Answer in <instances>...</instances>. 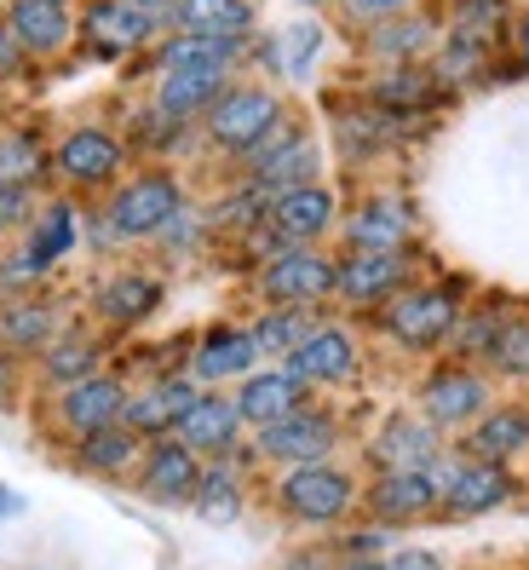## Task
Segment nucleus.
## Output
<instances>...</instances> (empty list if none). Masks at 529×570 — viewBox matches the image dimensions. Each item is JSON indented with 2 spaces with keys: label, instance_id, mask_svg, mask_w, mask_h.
Here are the masks:
<instances>
[{
  "label": "nucleus",
  "instance_id": "obj_26",
  "mask_svg": "<svg viewBox=\"0 0 529 570\" xmlns=\"http://www.w3.org/2000/svg\"><path fill=\"white\" fill-rule=\"evenodd\" d=\"M529 444V415L523 410H495L472 439H467V450L478 455V461H501V455H512V450H523Z\"/></svg>",
  "mask_w": 529,
  "mask_h": 570
},
{
  "label": "nucleus",
  "instance_id": "obj_42",
  "mask_svg": "<svg viewBox=\"0 0 529 570\" xmlns=\"http://www.w3.org/2000/svg\"><path fill=\"white\" fill-rule=\"evenodd\" d=\"M386 570H443V559L438 553H397Z\"/></svg>",
  "mask_w": 529,
  "mask_h": 570
},
{
  "label": "nucleus",
  "instance_id": "obj_38",
  "mask_svg": "<svg viewBox=\"0 0 529 570\" xmlns=\"http://www.w3.org/2000/svg\"><path fill=\"white\" fill-rule=\"evenodd\" d=\"M426 36H432L426 23H397V29H386V36H380L375 47H380V52H415Z\"/></svg>",
  "mask_w": 529,
  "mask_h": 570
},
{
  "label": "nucleus",
  "instance_id": "obj_21",
  "mask_svg": "<svg viewBox=\"0 0 529 570\" xmlns=\"http://www.w3.org/2000/svg\"><path fill=\"white\" fill-rule=\"evenodd\" d=\"M237 410H242L253 426H271V421H282V415L300 410V381H293L288 368H277V375H253V381L242 386V397H237Z\"/></svg>",
  "mask_w": 529,
  "mask_h": 570
},
{
  "label": "nucleus",
  "instance_id": "obj_32",
  "mask_svg": "<svg viewBox=\"0 0 529 570\" xmlns=\"http://www.w3.org/2000/svg\"><path fill=\"white\" fill-rule=\"evenodd\" d=\"M306 334H311V328H306L300 306H277L271 317L253 328V346H259V352H293V346L306 341Z\"/></svg>",
  "mask_w": 529,
  "mask_h": 570
},
{
  "label": "nucleus",
  "instance_id": "obj_48",
  "mask_svg": "<svg viewBox=\"0 0 529 570\" xmlns=\"http://www.w3.org/2000/svg\"><path fill=\"white\" fill-rule=\"evenodd\" d=\"M306 7H317V0H306Z\"/></svg>",
  "mask_w": 529,
  "mask_h": 570
},
{
  "label": "nucleus",
  "instance_id": "obj_23",
  "mask_svg": "<svg viewBox=\"0 0 529 570\" xmlns=\"http://www.w3.org/2000/svg\"><path fill=\"white\" fill-rule=\"evenodd\" d=\"M375 455L386 461V473H409V466H432L438 455V432L432 426H415V421H391L380 432Z\"/></svg>",
  "mask_w": 529,
  "mask_h": 570
},
{
  "label": "nucleus",
  "instance_id": "obj_31",
  "mask_svg": "<svg viewBox=\"0 0 529 570\" xmlns=\"http://www.w3.org/2000/svg\"><path fill=\"white\" fill-rule=\"evenodd\" d=\"M237 479H230V466H213V473H202V484H196V513H202L208 524H230L237 519Z\"/></svg>",
  "mask_w": 529,
  "mask_h": 570
},
{
  "label": "nucleus",
  "instance_id": "obj_47",
  "mask_svg": "<svg viewBox=\"0 0 529 570\" xmlns=\"http://www.w3.org/2000/svg\"><path fill=\"white\" fill-rule=\"evenodd\" d=\"M523 41H529V23H523Z\"/></svg>",
  "mask_w": 529,
  "mask_h": 570
},
{
  "label": "nucleus",
  "instance_id": "obj_3",
  "mask_svg": "<svg viewBox=\"0 0 529 570\" xmlns=\"http://www.w3.org/2000/svg\"><path fill=\"white\" fill-rule=\"evenodd\" d=\"M271 127H277V98L259 92V87L219 92V105L208 110V132L219 145H230V150H253Z\"/></svg>",
  "mask_w": 529,
  "mask_h": 570
},
{
  "label": "nucleus",
  "instance_id": "obj_33",
  "mask_svg": "<svg viewBox=\"0 0 529 570\" xmlns=\"http://www.w3.org/2000/svg\"><path fill=\"white\" fill-rule=\"evenodd\" d=\"M52 328H58V317H52L47 306H23V312H7V317H0V334H7L12 346H47Z\"/></svg>",
  "mask_w": 529,
  "mask_h": 570
},
{
  "label": "nucleus",
  "instance_id": "obj_28",
  "mask_svg": "<svg viewBox=\"0 0 529 570\" xmlns=\"http://www.w3.org/2000/svg\"><path fill=\"white\" fill-rule=\"evenodd\" d=\"M230 58H237V41H219V36H179L161 47L168 70H224Z\"/></svg>",
  "mask_w": 529,
  "mask_h": 570
},
{
  "label": "nucleus",
  "instance_id": "obj_4",
  "mask_svg": "<svg viewBox=\"0 0 529 570\" xmlns=\"http://www.w3.org/2000/svg\"><path fill=\"white\" fill-rule=\"evenodd\" d=\"M386 328L397 334L403 346H438L443 334L455 328V299L443 288H415L403 299H391Z\"/></svg>",
  "mask_w": 529,
  "mask_h": 570
},
{
  "label": "nucleus",
  "instance_id": "obj_20",
  "mask_svg": "<svg viewBox=\"0 0 529 570\" xmlns=\"http://www.w3.org/2000/svg\"><path fill=\"white\" fill-rule=\"evenodd\" d=\"M190 404H196V392L184 381H168V386H150L144 397H132L121 410V421H127V432H168V426L184 421Z\"/></svg>",
  "mask_w": 529,
  "mask_h": 570
},
{
  "label": "nucleus",
  "instance_id": "obj_7",
  "mask_svg": "<svg viewBox=\"0 0 529 570\" xmlns=\"http://www.w3.org/2000/svg\"><path fill=\"white\" fill-rule=\"evenodd\" d=\"M443 508V479L432 473V466H409V473H386L380 490H375V513L386 524H403V519H420Z\"/></svg>",
  "mask_w": 529,
  "mask_h": 570
},
{
  "label": "nucleus",
  "instance_id": "obj_29",
  "mask_svg": "<svg viewBox=\"0 0 529 570\" xmlns=\"http://www.w3.org/2000/svg\"><path fill=\"white\" fill-rule=\"evenodd\" d=\"M322 52V29L317 23H293V29H282V36L271 41V63L282 76H293V81H306L311 76V58Z\"/></svg>",
  "mask_w": 529,
  "mask_h": 570
},
{
  "label": "nucleus",
  "instance_id": "obj_16",
  "mask_svg": "<svg viewBox=\"0 0 529 570\" xmlns=\"http://www.w3.org/2000/svg\"><path fill=\"white\" fill-rule=\"evenodd\" d=\"M202 484V466H196V450L190 444H156L150 461H144V490L156 501H184Z\"/></svg>",
  "mask_w": 529,
  "mask_h": 570
},
{
  "label": "nucleus",
  "instance_id": "obj_5",
  "mask_svg": "<svg viewBox=\"0 0 529 570\" xmlns=\"http://www.w3.org/2000/svg\"><path fill=\"white\" fill-rule=\"evenodd\" d=\"M259 444H264V455L306 466V461H322L328 450H335V421L317 415V410H293V415H282V421L264 426Z\"/></svg>",
  "mask_w": 529,
  "mask_h": 570
},
{
  "label": "nucleus",
  "instance_id": "obj_25",
  "mask_svg": "<svg viewBox=\"0 0 529 570\" xmlns=\"http://www.w3.org/2000/svg\"><path fill=\"white\" fill-rule=\"evenodd\" d=\"M259 357L253 334H237V328H219L202 341V352H196V375L202 381H224V375H248V363Z\"/></svg>",
  "mask_w": 529,
  "mask_h": 570
},
{
  "label": "nucleus",
  "instance_id": "obj_44",
  "mask_svg": "<svg viewBox=\"0 0 529 570\" xmlns=\"http://www.w3.org/2000/svg\"><path fill=\"white\" fill-rule=\"evenodd\" d=\"M18 63V41H12V29H0V70H12Z\"/></svg>",
  "mask_w": 529,
  "mask_h": 570
},
{
  "label": "nucleus",
  "instance_id": "obj_24",
  "mask_svg": "<svg viewBox=\"0 0 529 570\" xmlns=\"http://www.w3.org/2000/svg\"><path fill=\"white\" fill-rule=\"evenodd\" d=\"M409 237V214L397 203H369L357 219H351V243L357 254H397Z\"/></svg>",
  "mask_w": 529,
  "mask_h": 570
},
{
  "label": "nucleus",
  "instance_id": "obj_2",
  "mask_svg": "<svg viewBox=\"0 0 529 570\" xmlns=\"http://www.w3.org/2000/svg\"><path fill=\"white\" fill-rule=\"evenodd\" d=\"M173 219H179V185H173L168 174L132 179L116 203H110L116 237H156V230H168Z\"/></svg>",
  "mask_w": 529,
  "mask_h": 570
},
{
  "label": "nucleus",
  "instance_id": "obj_17",
  "mask_svg": "<svg viewBox=\"0 0 529 570\" xmlns=\"http://www.w3.org/2000/svg\"><path fill=\"white\" fill-rule=\"evenodd\" d=\"M173 18L184 23V36H219V41H237L253 29L248 0H173Z\"/></svg>",
  "mask_w": 529,
  "mask_h": 570
},
{
  "label": "nucleus",
  "instance_id": "obj_14",
  "mask_svg": "<svg viewBox=\"0 0 529 570\" xmlns=\"http://www.w3.org/2000/svg\"><path fill=\"white\" fill-rule=\"evenodd\" d=\"M335 219V196H328L317 179L311 185H288L271 196V225L282 237H317V230Z\"/></svg>",
  "mask_w": 529,
  "mask_h": 570
},
{
  "label": "nucleus",
  "instance_id": "obj_39",
  "mask_svg": "<svg viewBox=\"0 0 529 570\" xmlns=\"http://www.w3.org/2000/svg\"><path fill=\"white\" fill-rule=\"evenodd\" d=\"M351 7V18H362V23H386V18H397L409 7V0H346Z\"/></svg>",
  "mask_w": 529,
  "mask_h": 570
},
{
  "label": "nucleus",
  "instance_id": "obj_41",
  "mask_svg": "<svg viewBox=\"0 0 529 570\" xmlns=\"http://www.w3.org/2000/svg\"><path fill=\"white\" fill-rule=\"evenodd\" d=\"M478 52H483V47H478L472 36H455V41H449V63H443V70H449V76H467L472 63H478Z\"/></svg>",
  "mask_w": 529,
  "mask_h": 570
},
{
  "label": "nucleus",
  "instance_id": "obj_46",
  "mask_svg": "<svg viewBox=\"0 0 529 570\" xmlns=\"http://www.w3.org/2000/svg\"><path fill=\"white\" fill-rule=\"evenodd\" d=\"M340 570H386V564H369V559H362V564H340Z\"/></svg>",
  "mask_w": 529,
  "mask_h": 570
},
{
  "label": "nucleus",
  "instance_id": "obj_6",
  "mask_svg": "<svg viewBox=\"0 0 529 570\" xmlns=\"http://www.w3.org/2000/svg\"><path fill=\"white\" fill-rule=\"evenodd\" d=\"M507 495H512V484L495 461H460L455 473H443V508L455 519H478L489 508H501Z\"/></svg>",
  "mask_w": 529,
  "mask_h": 570
},
{
  "label": "nucleus",
  "instance_id": "obj_1",
  "mask_svg": "<svg viewBox=\"0 0 529 570\" xmlns=\"http://www.w3.org/2000/svg\"><path fill=\"white\" fill-rule=\"evenodd\" d=\"M277 495H282V508L300 524H335L351 508V479L340 473V466H328V461H306V466H293V473L282 479Z\"/></svg>",
  "mask_w": 529,
  "mask_h": 570
},
{
  "label": "nucleus",
  "instance_id": "obj_18",
  "mask_svg": "<svg viewBox=\"0 0 529 570\" xmlns=\"http://www.w3.org/2000/svg\"><path fill=\"white\" fill-rule=\"evenodd\" d=\"M116 161H121V145L110 139V132H98V127L70 132V139H63V150H58V167H63L70 179H81V185L110 179V174H116Z\"/></svg>",
  "mask_w": 529,
  "mask_h": 570
},
{
  "label": "nucleus",
  "instance_id": "obj_19",
  "mask_svg": "<svg viewBox=\"0 0 529 570\" xmlns=\"http://www.w3.org/2000/svg\"><path fill=\"white\" fill-rule=\"evenodd\" d=\"M224 92V70H168L156 92V110L161 116H196V110H213Z\"/></svg>",
  "mask_w": 529,
  "mask_h": 570
},
{
  "label": "nucleus",
  "instance_id": "obj_35",
  "mask_svg": "<svg viewBox=\"0 0 529 570\" xmlns=\"http://www.w3.org/2000/svg\"><path fill=\"white\" fill-rule=\"evenodd\" d=\"M36 174H41V150L29 139H18V132H7L0 139V185H29Z\"/></svg>",
  "mask_w": 529,
  "mask_h": 570
},
{
  "label": "nucleus",
  "instance_id": "obj_40",
  "mask_svg": "<svg viewBox=\"0 0 529 570\" xmlns=\"http://www.w3.org/2000/svg\"><path fill=\"white\" fill-rule=\"evenodd\" d=\"M23 214H29V190L23 185H0V230L18 225Z\"/></svg>",
  "mask_w": 529,
  "mask_h": 570
},
{
  "label": "nucleus",
  "instance_id": "obj_15",
  "mask_svg": "<svg viewBox=\"0 0 529 570\" xmlns=\"http://www.w3.org/2000/svg\"><path fill=\"white\" fill-rule=\"evenodd\" d=\"M237 421L242 410L224 404V397H196L179 421V444H190L196 455H213V450H230L237 444Z\"/></svg>",
  "mask_w": 529,
  "mask_h": 570
},
{
  "label": "nucleus",
  "instance_id": "obj_34",
  "mask_svg": "<svg viewBox=\"0 0 529 570\" xmlns=\"http://www.w3.org/2000/svg\"><path fill=\"white\" fill-rule=\"evenodd\" d=\"M70 243H76V219H70V208H52L47 225L36 230V243H29V272H36V265H47V259H58Z\"/></svg>",
  "mask_w": 529,
  "mask_h": 570
},
{
  "label": "nucleus",
  "instance_id": "obj_36",
  "mask_svg": "<svg viewBox=\"0 0 529 570\" xmlns=\"http://www.w3.org/2000/svg\"><path fill=\"white\" fill-rule=\"evenodd\" d=\"M495 363L507 368V375H529V323H507L501 334H495Z\"/></svg>",
  "mask_w": 529,
  "mask_h": 570
},
{
  "label": "nucleus",
  "instance_id": "obj_43",
  "mask_svg": "<svg viewBox=\"0 0 529 570\" xmlns=\"http://www.w3.org/2000/svg\"><path fill=\"white\" fill-rule=\"evenodd\" d=\"M460 18H467V23L483 18V23H489V18H495V0H460Z\"/></svg>",
  "mask_w": 529,
  "mask_h": 570
},
{
  "label": "nucleus",
  "instance_id": "obj_27",
  "mask_svg": "<svg viewBox=\"0 0 529 570\" xmlns=\"http://www.w3.org/2000/svg\"><path fill=\"white\" fill-rule=\"evenodd\" d=\"M156 299H161L156 277H116V283H104V294H98V312L116 317V323H139L144 312H156Z\"/></svg>",
  "mask_w": 529,
  "mask_h": 570
},
{
  "label": "nucleus",
  "instance_id": "obj_13",
  "mask_svg": "<svg viewBox=\"0 0 529 570\" xmlns=\"http://www.w3.org/2000/svg\"><path fill=\"white\" fill-rule=\"evenodd\" d=\"M403 254H351L346 265H335V294L369 306V299H386L397 283H403Z\"/></svg>",
  "mask_w": 529,
  "mask_h": 570
},
{
  "label": "nucleus",
  "instance_id": "obj_37",
  "mask_svg": "<svg viewBox=\"0 0 529 570\" xmlns=\"http://www.w3.org/2000/svg\"><path fill=\"white\" fill-rule=\"evenodd\" d=\"M47 375L52 381H87L92 375V346H58V352H47Z\"/></svg>",
  "mask_w": 529,
  "mask_h": 570
},
{
  "label": "nucleus",
  "instance_id": "obj_22",
  "mask_svg": "<svg viewBox=\"0 0 529 570\" xmlns=\"http://www.w3.org/2000/svg\"><path fill=\"white\" fill-rule=\"evenodd\" d=\"M483 410V381L478 375H438L432 386H426V415H432L438 426H460V421H472Z\"/></svg>",
  "mask_w": 529,
  "mask_h": 570
},
{
  "label": "nucleus",
  "instance_id": "obj_30",
  "mask_svg": "<svg viewBox=\"0 0 529 570\" xmlns=\"http://www.w3.org/2000/svg\"><path fill=\"white\" fill-rule=\"evenodd\" d=\"M127 461H132V432L121 421L81 439V466H92V473H116V466H127Z\"/></svg>",
  "mask_w": 529,
  "mask_h": 570
},
{
  "label": "nucleus",
  "instance_id": "obj_45",
  "mask_svg": "<svg viewBox=\"0 0 529 570\" xmlns=\"http://www.w3.org/2000/svg\"><path fill=\"white\" fill-rule=\"evenodd\" d=\"M12 513H23V495H12V490H0V519H12Z\"/></svg>",
  "mask_w": 529,
  "mask_h": 570
},
{
  "label": "nucleus",
  "instance_id": "obj_11",
  "mask_svg": "<svg viewBox=\"0 0 529 570\" xmlns=\"http://www.w3.org/2000/svg\"><path fill=\"white\" fill-rule=\"evenodd\" d=\"M150 12L139 7V0H98V7L87 12V41L104 52V58H116V52H132L144 36H150Z\"/></svg>",
  "mask_w": 529,
  "mask_h": 570
},
{
  "label": "nucleus",
  "instance_id": "obj_8",
  "mask_svg": "<svg viewBox=\"0 0 529 570\" xmlns=\"http://www.w3.org/2000/svg\"><path fill=\"white\" fill-rule=\"evenodd\" d=\"M7 29H12V41L29 47V52H58L63 41H70V29H76V7L70 0H12Z\"/></svg>",
  "mask_w": 529,
  "mask_h": 570
},
{
  "label": "nucleus",
  "instance_id": "obj_10",
  "mask_svg": "<svg viewBox=\"0 0 529 570\" xmlns=\"http://www.w3.org/2000/svg\"><path fill=\"white\" fill-rule=\"evenodd\" d=\"M351 363H357V352H351V334L346 328H311L300 346L288 352V375L293 381H346L351 375Z\"/></svg>",
  "mask_w": 529,
  "mask_h": 570
},
{
  "label": "nucleus",
  "instance_id": "obj_12",
  "mask_svg": "<svg viewBox=\"0 0 529 570\" xmlns=\"http://www.w3.org/2000/svg\"><path fill=\"white\" fill-rule=\"evenodd\" d=\"M121 410H127V392H121L110 375H87V381H76L70 392H63V421H70L81 439H87V432L116 426Z\"/></svg>",
  "mask_w": 529,
  "mask_h": 570
},
{
  "label": "nucleus",
  "instance_id": "obj_9",
  "mask_svg": "<svg viewBox=\"0 0 529 570\" xmlns=\"http://www.w3.org/2000/svg\"><path fill=\"white\" fill-rule=\"evenodd\" d=\"M264 294H271L277 306H311V299L335 294V265L317 259V254H282V259H271V272H264Z\"/></svg>",
  "mask_w": 529,
  "mask_h": 570
}]
</instances>
